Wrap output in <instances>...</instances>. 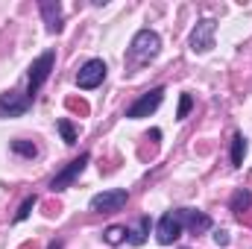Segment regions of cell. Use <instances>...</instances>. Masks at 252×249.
Masks as SVG:
<instances>
[{"mask_svg":"<svg viewBox=\"0 0 252 249\" xmlns=\"http://www.w3.org/2000/svg\"><path fill=\"white\" fill-rule=\"evenodd\" d=\"M182 232H185V229H182L176 211H167V214H161V220H158V226H156V241H158L161 247H170L173 241H179Z\"/></svg>","mask_w":252,"mask_h":249,"instance_id":"9","label":"cell"},{"mask_svg":"<svg viewBox=\"0 0 252 249\" xmlns=\"http://www.w3.org/2000/svg\"><path fill=\"white\" fill-rule=\"evenodd\" d=\"M126 199H129V193H126L124 187H112V190L94 193L91 202H88V208H91L94 214H115V211H121L126 205Z\"/></svg>","mask_w":252,"mask_h":249,"instance_id":"3","label":"cell"},{"mask_svg":"<svg viewBox=\"0 0 252 249\" xmlns=\"http://www.w3.org/2000/svg\"><path fill=\"white\" fill-rule=\"evenodd\" d=\"M106 62L103 59H88V62L79 67V73H76V85L82 88V91H91V88H97V85H103V79H106Z\"/></svg>","mask_w":252,"mask_h":249,"instance_id":"7","label":"cell"},{"mask_svg":"<svg viewBox=\"0 0 252 249\" xmlns=\"http://www.w3.org/2000/svg\"><path fill=\"white\" fill-rule=\"evenodd\" d=\"M30 106H32V100L27 94H21V91L0 94V118H21V115L30 112Z\"/></svg>","mask_w":252,"mask_h":249,"instance_id":"8","label":"cell"},{"mask_svg":"<svg viewBox=\"0 0 252 249\" xmlns=\"http://www.w3.org/2000/svg\"><path fill=\"white\" fill-rule=\"evenodd\" d=\"M56 126H59V132H62V141L67 144V147H70V144H76V129H73V124H70V121H64V118H62Z\"/></svg>","mask_w":252,"mask_h":249,"instance_id":"17","label":"cell"},{"mask_svg":"<svg viewBox=\"0 0 252 249\" xmlns=\"http://www.w3.org/2000/svg\"><path fill=\"white\" fill-rule=\"evenodd\" d=\"M229 208H232L235 214H247V211L252 208V190H250V187H238V190L232 193Z\"/></svg>","mask_w":252,"mask_h":249,"instance_id":"12","label":"cell"},{"mask_svg":"<svg viewBox=\"0 0 252 249\" xmlns=\"http://www.w3.org/2000/svg\"><path fill=\"white\" fill-rule=\"evenodd\" d=\"M214 32H217V21L214 18H202L196 21L193 32H190V50L193 53H208L214 47Z\"/></svg>","mask_w":252,"mask_h":249,"instance_id":"6","label":"cell"},{"mask_svg":"<svg viewBox=\"0 0 252 249\" xmlns=\"http://www.w3.org/2000/svg\"><path fill=\"white\" fill-rule=\"evenodd\" d=\"M126 235H129V229H126V226H109V229L103 232L106 244H112V247H121V244L126 241Z\"/></svg>","mask_w":252,"mask_h":249,"instance_id":"15","label":"cell"},{"mask_svg":"<svg viewBox=\"0 0 252 249\" xmlns=\"http://www.w3.org/2000/svg\"><path fill=\"white\" fill-rule=\"evenodd\" d=\"M147 235H150V217H141V220H138V229H135V232H129V238H126V241H129L132 247H141V244L147 241Z\"/></svg>","mask_w":252,"mask_h":249,"instance_id":"14","label":"cell"},{"mask_svg":"<svg viewBox=\"0 0 252 249\" xmlns=\"http://www.w3.org/2000/svg\"><path fill=\"white\" fill-rule=\"evenodd\" d=\"M190 109H193V97L190 94H182L179 97V112H176V121H185L190 115Z\"/></svg>","mask_w":252,"mask_h":249,"instance_id":"19","label":"cell"},{"mask_svg":"<svg viewBox=\"0 0 252 249\" xmlns=\"http://www.w3.org/2000/svg\"><path fill=\"white\" fill-rule=\"evenodd\" d=\"M176 217L182 223V229H188L190 235H202L211 229V217L205 211H196V208H176Z\"/></svg>","mask_w":252,"mask_h":249,"instance_id":"10","label":"cell"},{"mask_svg":"<svg viewBox=\"0 0 252 249\" xmlns=\"http://www.w3.org/2000/svg\"><path fill=\"white\" fill-rule=\"evenodd\" d=\"M35 208V196H27L24 202H21V208H18V214H15V223H24L27 217H30V211Z\"/></svg>","mask_w":252,"mask_h":249,"instance_id":"18","label":"cell"},{"mask_svg":"<svg viewBox=\"0 0 252 249\" xmlns=\"http://www.w3.org/2000/svg\"><path fill=\"white\" fill-rule=\"evenodd\" d=\"M161 100H164V88H153V91H147V94H141L129 109H126V118L129 121H141V118H150L158 106H161Z\"/></svg>","mask_w":252,"mask_h":249,"instance_id":"5","label":"cell"},{"mask_svg":"<svg viewBox=\"0 0 252 249\" xmlns=\"http://www.w3.org/2000/svg\"><path fill=\"white\" fill-rule=\"evenodd\" d=\"M53 64H56V50H44L35 62L30 64V73H27V97L30 100H35V94H38V88L50 79V73H53Z\"/></svg>","mask_w":252,"mask_h":249,"instance_id":"1","label":"cell"},{"mask_svg":"<svg viewBox=\"0 0 252 249\" xmlns=\"http://www.w3.org/2000/svg\"><path fill=\"white\" fill-rule=\"evenodd\" d=\"M244 158H247V138L241 132H235V138H232V164L241 167Z\"/></svg>","mask_w":252,"mask_h":249,"instance_id":"13","label":"cell"},{"mask_svg":"<svg viewBox=\"0 0 252 249\" xmlns=\"http://www.w3.org/2000/svg\"><path fill=\"white\" fill-rule=\"evenodd\" d=\"M214 244H217V247H229V232L217 229V232H214Z\"/></svg>","mask_w":252,"mask_h":249,"instance_id":"20","label":"cell"},{"mask_svg":"<svg viewBox=\"0 0 252 249\" xmlns=\"http://www.w3.org/2000/svg\"><path fill=\"white\" fill-rule=\"evenodd\" d=\"M38 9H41V18H44V27H47V32L50 35H56V32H62V3L59 0H41L38 3Z\"/></svg>","mask_w":252,"mask_h":249,"instance_id":"11","label":"cell"},{"mask_svg":"<svg viewBox=\"0 0 252 249\" xmlns=\"http://www.w3.org/2000/svg\"><path fill=\"white\" fill-rule=\"evenodd\" d=\"M12 153H18L24 158H32V156H38V147L32 141H12Z\"/></svg>","mask_w":252,"mask_h":249,"instance_id":"16","label":"cell"},{"mask_svg":"<svg viewBox=\"0 0 252 249\" xmlns=\"http://www.w3.org/2000/svg\"><path fill=\"white\" fill-rule=\"evenodd\" d=\"M88 161H91V156H88V153H82L79 158H73L70 164H64L62 170L53 176V182H50V190H53V193H59V190H67V187H70L73 182H76V179H79V176H82V170H85V164H88Z\"/></svg>","mask_w":252,"mask_h":249,"instance_id":"4","label":"cell"},{"mask_svg":"<svg viewBox=\"0 0 252 249\" xmlns=\"http://www.w3.org/2000/svg\"><path fill=\"white\" fill-rule=\"evenodd\" d=\"M47 249H62V241H53V244H50Z\"/></svg>","mask_w":252,"mask_h":249,"instance_id":"21","label":"cell"},{"mask_svg":"<svg viewBox=\"0 0 252 249\" xmlns=\"http://www.w3.org/2000/svg\"><path fill=\"white\" fill-rule=\"evenodd\" d=\"M158 50H161V38H158V32H153V30H141V32H135V38H132V44H129V59L138 62V64L153 62V59L158 56Z\"/></svg>","mask_w":252,"mask_h":249,"instance_id":"2","label":"cell"}]
</instances>
